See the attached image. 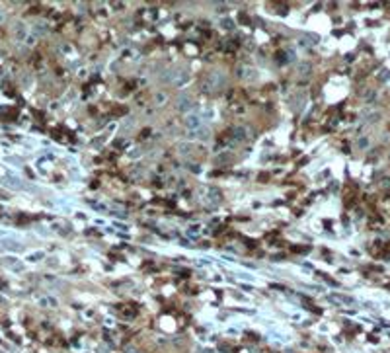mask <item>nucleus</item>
I'll return each mask as SVG.
<instances>
[{"label": "nucleus", "mask_w": 390, "mask_h": 353, "mask_svg": "<svg viewBox=\"0 0 390 353\" xmlns=\"http://www.w3.org/2000/svg\"><path fill=\"white\" fill-rule=\"evenodd\" d=\"M14 29H16V37H18V39H21V41H26V39H27V31H26V27L21 26V24H18Z\"/></svg>", "instance_id": "9"}, {"label": "nucleus", "mask_w": 390, "mask_h": 353, "mask_svg": "<svg viewBox=\"0 0 390 353\" xmlns=\"http://www.w3.org/2000/svg\"><path fill=\"white\" fill-rule=\"evenodd\" d=\"M230 133H232V139H234V141H244V139L248 137L246 129L242 127V125H238V127H234V129L230 131Z\"/></svg>", "instance_id": "4"}, {"label": "nucleus", "mask_w": 390, "mask_h": 353, "mask_svg": "<svg viewBox=\"0 0 390 353\" xmlns=\"http://www.w3.org/2000/svg\"><path fill=\"white\" fill-rule=\"evenodd\" d=\"M2 246L6 250H10V252H21V250H24V246L16 240H2Z\"/></svg>", "instance_id": "2"}, {"label": "nucleus", "mask_w": 390, "mask_h": 353, "mask_svg": "<svg viewBox=\"0 0 390 353\" xmlns=\"http://www.w3.org/2000/svg\"><path fill=\"white\" fill-rule=\"evenodd\" d=\"M107 351H109L107 345H98V347H96V353H107Z\"/></svg>", "instance_id": "20"}, {"label": "nucleus", "mask_w": 390, "mask_h": 353, "mask_svg": "<svg viewBox=\"0 0 390 353\" xmlns=\"http://www.w3.org/2000/svg\"><path fill=\"white\" fill-rule=\"evenodd\" d=\"M178 150H180L181 154H187V152L191 150V146H189L187 143H181V144H178Z\"/></svg>", "instance_id": "14"}, {"label": "nucleus", "mask_w": 390, "mask_h": 353, "mask_svg": "<svg viewBox=\"0 0 390 353\" xmlns=\"http://www.w3.org/2000/svg\"><path fill=\"white\" fill-rule=\"evenodd\" d=\"M209 197H211V199H215V201H220V191L217 187H211L209 189Z\"/></svg>", "instance_id": "11"}, {"label": "nucleus", "mask_w": 390, "mask_h": 353, "mask_svg": "<svg viewBox=\"0 0 390 353\" xmlns=\"http://www.w3.org/2000/svg\"><path fill=\"white\" fill-rule=\"evenodd\" d=\"M365 100H367V101H373V100H374V92H373V90H369V92L365 94Z\"/></svg>", "instance_id": "21"}, {"label": "nucleus", "mask_w": 390, "mask_h": 353, "mask_svg": "<svg viewBox=\"0 0 390 353\" xmlns=\"http://www.w3.org/2000/svg\"><path fill=\"white\" fill-rule=\"evenodd\" d=\"M186 127H187V131H189V133H191V131H199V129L203 127V121H201V117H199V115H195V113L187 115V117H186Z\"/></svg>", "instance_id": "1"}, {"label": "nucleus", "mask_w": 390, "mask_h": 353, "mask_svg": "<svg viewBox=\"0 0 390 353\" xmlns=\"http://www.w3.org/2000/svg\"><path fill=\"white\" fill-rule=\"evenodd\" d=\"M220 24H223V27H226V29H230L234 24H232V20H228V18H224L223 21H220Z\"/></svg>", "instance_id": "18"}, {"label": "nucleus", "mask_w": 390, "mask_h": 353, "mask_svg": "<svg viewBox=\"0 0 390 353\" xmlns=\"http://www.w3.org/2000/svg\"><path fill=\"white\" fill-rule=\"evenodd\" d=\"M2 234H6V232H4V230H2V228H0V236H2Z\"/></svg>", "instance_id": "23"}, {"label": "nucleus", "mask_w": 390, "mask_h": 353, "mask_svg": "<svg viewBox=\"0 0 390 353\" xmlns=\"http://www.w3.org/2000/svg\"><path fill=\"white\" fill-rule=\"evenodd\" d=\"M154 100H156V104H166V100H168V96L164 92H158L156 96H154Z\"/></svg>", "instance_id": "12"}, {"label": "nucleus", "mask_w": 390, "mask_h": 353, "mask_svg": "<svg viewBox=\"0 0 390 353\" xmlns=\"http://www.w3.org/2000/svg\"><path fill=\"white\" fill-rule=\"evenodd\" d=\"M178 86H183V84H187L189 82V72L187 70H180L178 74H176V80H174Z\"/></svg>", "instance_id": "5"}, {"label": "nucleus", "mask_w": 390, "mask_h": 353, "mask_svg": "<svg viewBox=\"0 0 390 353\" xmlns=\"http://www.w3.org/2000/svg\"><path fill=\"white\" fill-rule=\"evenodd\" d=\"M123 353H141V351H139L135 345H127V347L123 349Z\"/></svg>", "instance_id": "17"}, {"label": "nucleus", "mask_w": 390, "mask_h": 353, "mask_svg": "<svg viewBox=\"0 0 390 353\" xmlns=\"http://www.w3.org/2000/svg\"><path fill=\"white\" fill-rule=\"evenodd\" d=\"M139 154H141V150H139V148H133V150L127 152V156H129V158H139Z\"/></svg>", "instance_id": "16"}, {"label": "nucleus", "mask_w": 390, "mask_h": 353, "mask_svg": "<svg viewBox=\"0 0 390 353\" xmlns=\"http://www.w3.org/2000/svg\"><path fill=\"white\" fill-rule=\"evenodd\" d=\"M378 78H380V82H386V80L390 78V70H388V68H382V70H380V76H378Z\"/></svg>", "instance_id": "13"}, {"label": "nucleus", "mask_w": 390, "mask_h": 353, "mask_svg": "<svg viewBox=\"0 0 390 353\" xmlns=\"http://www.w3.org/2000/svg\"><path fill=\"white\" fill-rule=\"evenodd\" d=\"M201 353H215V351H213V349H203Z\"/></svg>", "instance_id": "22"}, {"label": "nucleus", "mask_w": 390, "mask_h": 353, "mask_svg": "<svg viewBox=\"0 0 390 353\" xmlns=\"http://www.w3.org/2000/svg\"><path fill=\"white\" fill-rule=\"evenodd\" d=\"M310 70H312V64L308 63V61H303V63L298 64V72L303 76H308V74H310Z\"/></svg>", "instance_id": "7"}, {"label": "nucleus", "mask_w": 390, "mask_h": 353, "mask_svg": "<svg viewBox=\"0 0 390 353\" xmlns=\"http://www.w3.org/2000/svg\"><path fill=\"white\" fill-rule=\"evenodd\" d=\"M304 37L308 41H312V43H318V35H312V33H304Z\"/></svg>", "instance_id": "19"}, {"label": "nucleus", "mask_w": 390, "mask_h": 353, "mask_svg": "<svg viewBox=\"0 0 390 353\" xmlns=\"http://www.w3.org/2000/svg\"><path fill=\"white\" fill-rule=\"evenodd\" d=\"M178 109L180 111H189L191 109V98H187V96H180L178 98Z\"/></svg>", "instance_id": "3"}, {"label": "nucleus", "mask_w": 390, "mask_h": 353, "mask_svg": "<svg viewBox=\"0 0 390 353\" xmlns=\"http://www.w3.org/2000/svg\"><path fill=\"white\" fill-rule=\"evenodd\" d=\"M49 31V27H47V24H43V21H37V24L33 26V35L37 37V35H45Z\"/></svg>", "instance_id": "6"}, {"label": "nucleus", "mask_w": 390, "mask_h": 353, "mask_svg": "<svg viewBox=\"0 0 390 353\" xmlns=\"http://www.w3.org/2000/svg\"><path fill=\"white\" fill-rule=\"evenodd\" d=\"M43 258H45V254H43V252H35V254H29V256H27L29 261H39V260H43Z\"/></svg>", "instance_id": "10"}, {"label": "nucleus", "mask_w": 390, "mask_h": 353, "mask_svg": "<svg viewBox=\"0 0 390 353\" xmlns=\"http://www.w3.org/2000/svg\"><path fill=\"white\" fill-rule=\"evenodd\" d=\"M357 146H359V148H367V146H369V139H367V137H363V139H359V143H357Z\"/></svg>", "instance_id": "15"}, {"label": "nucleus", "mask_w": 390, "mask_h": 353, "mask_svg": "<svg viewBox=\"0 0 390 353\" xmlns=\"http://www.w3.org/2000/svg\"><path fill=\"white\" fill-rule=\"evenodd\" d=\"M334 303H341V304H353V299L351 297H345V295H332Z\"/></svg>", "instance_id": "8"}]
</instances>
